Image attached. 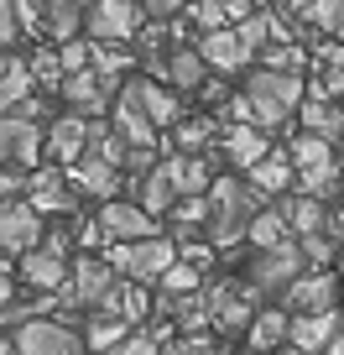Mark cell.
I'll return each mask as SVG.
<instances>
[{
  "label": "cell",
  "mask_w": 344,
  "mask_h": 355,
  "mask_svg": "<svg viewBox=\"0 0 344 355\" xmlns=\"http://www.w3.org/2000/svg\"><path fill=\"white\" fill-rule=\"evenodd\" d=\"M188 21H199V32H224L230 11H224V0H193V6H188Z\"/></svg>",
  "instance_id": "obj_35"
},
{
  "label": "cell",
  "mask_w": 344,
  "mask_h": 355,
  "mask_svg": "<svg viewBox=\"0 0 344 355\" xmlns=\"http://www.w3.org/2000/svg\"><path fill=\"white\" fill-rule=\"evenodd\" d=\"M298 115H302V131H313V136H329V141L344 131V105H334L329 94H323V89H313V100L302 105Z\"/></svg>",
  "instance_id": "obj_25"
},
{
  "label": "cell",
  "mask_w": 344,
  "mask_h": 355,
  "mask_svg": "<svg viewBox=\"0 0 344 355\" xmlns=\"http://www.w3.org/2000/svg\"><path fill=\"white\" fill-rule=\"evenodd\" d=\"M172 63H167V84L178 89V94H199L203 84H209V63H203L199 47H178V53H167Z\"/></svg>",
  "instance_id": "obj_21"
},
{
  "label": "cell",
  "mask_w": 344,
  "mask_h": 355,
  "mask_svg": "<svg viewBox=\"0 0 344 355\" xmlns=\"http://www.w3.org/2000/svg\"><path fill=\"white\" fill-rule=\"evenodd\" d=\"M16 345H21V355H89V340L78 329H68V324L57 319H32L16 329Z\"/></svg>",
  "instance_id": "obj_6"
},
{
  "label": "cell",
  "mask_w": 344,
  "mask_h": 355,
  "mask_svg": "<svg viewBox=\"0 0 344 355\" xmlns=\"http://www.w3.org/2000/svg\"><path fill=\"white\" fill-rule=\"evenodd\" d=\"M100 309L105 313H120L125 324H136L146 313V288H141V282H115V293L100 303Z\"/></svg>",
  "instance_id": "obj_30"
},
{
  "label": "cell",
  "mask_w": 344,
  "mask_h": 355,
  "mask_svg": "<svg viewBox=\"0 0 344 355\" xmlns=\"http://www.w3.org/2000/svg\"><path fill=\"white\" fill-rule=\"evenodd\" d=\"M287 230H292V214H287V204H271V209H261V214H255V225H251V241L261 245V251H271V245H282V241H287Z\"/></svg>",
  "instance_id": "obj_29"
},
{
  "label": "cell",
  "mask_w": 344,
  "mask_h": 355,
  "mask_svg": "<svg viewBox=\"0 0 344 355\" xmlns=\"http://www.w3.org/2000/svg\"><path fill=\"white\" fill-rule=\"evenodd\" d=\"M339 329H344L339 309H329V313H292V340L287 345H298L302 355H323Z\"/></svg>",
  "instance_id": "obj_17"
},
{
  "label": "cell",
  "mask_w": 344,
  "mask_h": 355,
  "mask_svg": "<svg viewBox=\"0 0 344 355\" xmlns=\"http://www.w3.org/2000/svg\"><path fill=\"white\" fill-rule=\"evenodd\" d=\"M261 63H266V68H282V73H298V68H302V53H298L292 42H271L266 53H261Z\"/></svg>",
  "instance_id": "obj_39"
},
{
  "label": "cell",
  "mask_w": 344,
  "mask_h": 355,
  "mask_svg": "<svg viewBox=\"0 0 344 355\" xmlns=\"http://www.w3.org/2000/svg\"><path fill=\"white\" fill-rule=\"evenodd\" d=\"M203 350H209V345H193V340H178V345H167L162 355H203Z\"/></svg>",
  "instance_id": "obj_44"
},
{
  "label": "cell",
  "mask_w": 344,
  "mask_h": 355,
  "mask_svg": "<svg viewBox=\"0 0 344 355\" xmlns=\"http://www.w3.org/2000/svg\"><path fill=\"white\" fill-rule=\"evenodd\" d=\"M94 68L110 73V78H120L125 68H131V53H125L120 42H94Z\"/></svg>",
  "instance_id": "obj_37"
},
{
  "label": "cell",
  "mask_w": 344,
  "mask_h": 355,
  "mask_svg": "<svg viewBox=\"0 0 344 355\" xmlns=\"http://www.w3.org/2000/svg\"><path fill=\"white\" fill-rule=\"evenodd\" d=\"M251 6H277V0H251Z\"/></svg>",
  "instance_id": "obj_47"
},
{
  "label": "cell",
  "mask_w": 344,
  "mask_h": 355,
  "mask_svg": "<svg viewBox=\"0 0 344 355\" xmlns=\"http://www.w3.org/2000/svg\"><path fill=\"white\" fill-rule=\"evenodd\" d=\"M292 340V313L282 309V303H271V309H261L255 313V324H251V350H277V345H287Z\"/></svg>",
  "instance_id": "obj_23"
},
{
  "label": "cell",
  "mask_w": 344,
  "mask_h": 355,
  "mask_svg": "<svg viewBox=\"0 0 344 355\" xmlns=\"http://www.w3.org/2000/svg\"><path fill=\"white\" fill-rule=\"evenodd\" d=\"M68 178H73V183H78L84 193L105 199V204H110V199H115V189H120V167H115V162H105V157H94V152L84 157L78 167H68Z\"/></svg>",
  "instance_id": "obj_20"
},
{
  "label": "cell",
  "mask_w": 344,
  "mask_h": 355,
  "mask_svg": "<svg viewBox=\"0 0 344 355\" xmlns=\"http://www.w3.org/2000/svg\"><path fill=\"white\" fill-rule=\"evenodd\" d=\"M334 37H339V42H344V21H339V32H334Z\"/></svg>",
  "instance_id": "obj_49"
},
{
  "label": "cell",
  "mask_w": 344,
  "mask_h": 355,
  "mask_svg": "<svg viewBox=\"0 0 344 355\" xmlns=\"http://www.w3.org/2000/svg\"><path fill=\"white\" fill-rule=\"evenodd\" d=\"M334 298H339V277H334L329 266H318V272H302V277L282 293V309L287 313H329Z\"/></svg>",
  "instance_id": "obj_11"
},
{
  "label": "cell",
  "mask_w": 344,
  "mask_h": 355,
  "mask_svg": "<svg viewBox=\"0 0 344 355\" xmlns=\"http://www.w3.org/2000/svg\"><path fill=\"white\" fill-rule=\"evenodd\" d=\"M84 340H89V350L110 355L115 345H125V340H131V324H125L120 313H105V309H94V313H89V334H84Z\"/></svg>",
  "instance_id": "obj_28"
},
{
  "label": "cell",
  "mask_w": 344,
  "mask_h": 355,
  "mask_svg": "<svg viewBox=\"0 0 344 355\" xmlns=\"http://www.w3.org/2000/svg\"><path fill=\"white\" fill-rule=\"evenodd\" d=\"M120 100H131L136 110L146 115V121L162 131V125H178L183 121V105H178V89H167V84H152V78H131L125 84Z\"/></svg>",
  "instance_id": "obj_12"
},
{
  "label": "cell",
  "mask_w": 344,
  "mask_h": 355,
  "mask_svg": "<svg viewBox=\"0 0 344 355\" xmlns=\"http://www.w3.org/2000/svg\"><path fill=\"white\" fill-rule=\"evenodd\" d=\"M209 199H214V220H209L214 245L245 241V235H251V225H255V214H261V193H255V189H240L235 178H214Z\"/></svg>",
  "instance_id": "obj_2"
},
{
  "label": "cell",
  "mask_w": 344,
  "mask_h": 355,
  "mask_svg": "<svg viewBox=\"0 0 344 355\" xmlns=\"http://www.w3.org/2000/svg\"><path fill=\"white\" fill-rule=\"evenodd\" d=\"M26 189V178H21V167H6V178H0V193H6V204L16 199V193Z\"/></svg>",
  "instance_id": "obj_43"
},
{
  "label": "cell",
  "mask_w": 344,
  "mask_h": 355,
  "mask_svg": "<svg viewBox=\"0 0 344 355\" xmlns=\"http://www.w3.org/2000/svg\"><path fill=\"white\" fill-rule=\"evenodd\" d=\"M219 152H224L230 167H245V173H251L255 162L271 157V146H266V131H261V125H230L224 141H219Z\"/></svg>",
  "instance_id": "obj_18"
},
{
  "label": "cell",
  "mask_w": 344,
  "mask_h": 355,
  "mask_svg": "<svg viewBox=\"0 0 344 355\" xmlns=\"http://www.w3.org/2000/svg\"><path fill=\"white\" fill-rule=\"evenodd\" d=\"M323 355H344V329L334 334V345H329V350H323Z\"/></svg>",
  "instance_id": "obj_45"
},
{
  "label": "cell",
  "mask_w": 344,
  "mask_h": 355,
  "mask_svg": "<svg viewBox=\"0 0 344 355\" xmlns=\"http://www.w3.org/2000/svg\"><path fill=\"white\" fill-rule=\"evenodd\" d=\"M110 94H115V78L100 73V68H84V73L63 78V105L78 110V115H89V121H100V115L110 110Z\"/></svg>",
  "instance_id": "obj_9"
},
{
  "label": "cell",
  "mask_w": 344,
  "mask_h": 355,
  "mask_svg": "<svg viewBox=\"0 0 344 355\" xmlns=\"http://www.w3.org/2000/svg\"><path fill=\"white\" fill-rule=\"evenodd\" d=\"M199 53H203V63H209L214 73H240V68L255 63V47L245 42L235 26H224V32H203Z\"/></svg>",
  "instance_id": "obj_14"
},
{
  "label": "cell",
  "mask_w": 344,
  "mask_h": 355,
  "mask_svg": "<svg viewBox=\"0 0 344 355\" xmlns=\"http://www.w3.org/2000/svg\"><path fill=\"white\" fill-rule=\"evenodd\" d=\"M199 282H203V266L188 261V256H178L172 272L162 277V293H167V298H188V293H199Z\"/></svg>",
  "instance_id": "obj_33"
},
{
  "label": "cell",
  "mask_w": 344,
  "mask_h": 355,
  "mask_svg": "<svg viewBox=\"0 0 344 355\" xmlns=\"http://www.w3.org/2000/svg\"><path fill=\"white\" fill-rule=\"evenodd\" d=\"M0 152H6V167H26V173H37V162H42V152H47V131L32 121V115H21V110H11L6 115V125H0Z\"/></svg>",
  "instance_id": "obj_5"
},
{
  "label": "cell",
  "mask_w": 344,
  "mask_h": 355,
  "mask_svg": "<svg viewBox=\"0 0 344 355\" xmlns=\"http://www.w3.org/2000/svg\"><path fill=\"white\" fill-rule=\"evenodd\" d=\"M287 214H292V230H298V235L329 230V209H323V199H313V193H302V199H287Z\"/></svg>",
  "instance_id": "obj_31"
},
{
  "label": "cell",
  "mask_w": 344,
  "mask_h": 355,
  "mask_svg": "<svg viewBox=\"0 0 344 355\" xmlns=\"http://www.w3.org/2000/svg\"><path fill=\"white\" fill-rule=\"evenodd\" d=\"M298 245H302V256L313 261V272L334 261V235H329V230H318V235H298Z\"/></svg>",
  "instance_id": "obj_38"
},
{
  "label": "cell",
  "mask_w": 344,
  "mask_h": 355,
  "mask_svg": "<svg viewBox=\"0 0 344 355\" xmlns=\"http://www.w3.org/2000/svg\"><path fill=\"white\" fill-rule=\"evenodd\" d=\"M146 6V16H152V21H167V16H178L183 6H193V0H141Z\"/></svg>",
  "instance_id": "obj_42"
},
{
  "label": "cell",
  "mask_w": 344,
  "mask_h": 355,
  "mask_svg": "<svg viewBox=\"0 0 344 355\" xmlns=\"http://www.w3.org/2000/svg\"><path fill=\"white\" fill-rule=\"evenodd\" d=\"M131 189H136V204H141L146 214H172V209H178V199H183L162 167H156V173H146V178H136Z\"/></svg>",
  "instance_id": "obj_24"
},
{
  "label": "cell",
  "mask_w": 344,
  "mask_h": 355,
  "mask_svg": "<svg viewBox=\"0 0 344 355\" xmlns=\"http://www.w3.org/2000/svg\"><path fill=\"white\" fill-rule=\"evenodd\" d=\"M245 100L255 105V125L271 131L292 110H302V73H282V68H255L245 84Z\"/></svg>",
  "instance_id": "obj_1"
},
{
  "label": "cell",
  "mask_w": 344,
  "mask_h": 355,
  "mask_svg": "<svg viewBox=\"0 0 344 355\" xmlns=\"http://www.w3.org/2000/svg\"><path fill=\"white\" fill-rule=\"evenodd\" d=\"M146 6H131V0H94L89 21H84V37L89 42H131L136 26H141Z\"/></svg>",
  "instance_id": "obj_7"
},
{
  "label": "cell",
  "mask_w": 344,
  "mask_h": 355,
  "mask_svg": "<svg viewBox=\"0 0 344 355\" xmlns=\"http://www.w3.org/2000/svg\"><path fill=\"white\" fill-rule=\"evenodd\" d=\"M172 131H178V146H183V152H199V146L214 136V125H209V121H178Z\"/></svg>",
  "instance_id": "obj_40"
},
{
  "label": "cell",
  "mask_w": 344,
  "mask_h": 355,
  "mask_svg": "<svg viewBox=\"0 0 344 355\" xmlns=\"http://www.w3.org/2000/svg\"><path fill=\"white\" fill-rule=\"evenodd\" d=\"M32 63L16 53H6V63H0V100H6V110H21L26 94H32Z\"/></svg>",
  "instance_id": "obj_27"
},
{
  "label": "cell",
  "mask_w": 344,
  "mask_h": 355,
  "mask_svg": "<svg viewBox=\"0 0 344 355\" xmlns=\"http://www.w3.org/2000/svg\"><path fill=\"white\" fill-rule=\"evenodd\" d=\"M0 355H21V345H16V334H11V340H6V345H0Z\"/></svg>",
  "instance_id": "obj_46"
},
{
  "label": "cell",
  "mask_w": 344,
  "mask_h": 355,
  "mask_svg": "<svg viewBox=\"0 0 344 355\" xmlns=\"http://www.w3.org/2000/svg\"><path fill=\"white\" fill-rule=\"evenodd\" d=\"M203 355H224V350H214V345H209V350H203Z\"/></svg>",
  "instance_id": "obj_48"
},
{
  "label": "cell",
  "mask_w": 344,
  "mask_h": 355,
  "mask_svg": "<svg viewBox=\"0 0 344 355\" xmlns=\"http://www.w3.org/2000/svg\"><path fill=\"white\" fill-rule=\"evenodd\" d=\"M115 125H120V136H125L131 146H152V136H156V125L146 121V115L136 110L131 100H120V105H115Z\"/></svg>",
  "instance_id": "obj_32"
},
{
  "label": "cell",
  "mask_w": 344,
  "mask_h": 355,
  "mask_svg": "<svg viewBox=\"0 0 344 355\" xmlns=\"http://www.w3.org/2000/svg\"><path fill=\"white\" fill-rule=\"evenodd\" d=\"M89 115H78V110H63L53 125H47V152H53L57 167H78L84 157H89Z\"/></svg>",
  "instance_id": "obj_10"
},
{
  "label": "cell",
  "mask_w": 344,
  "mask_h": 355,
  "mask_svg": "<svg viewBox=\"0 0 344 355\" xmlns=\"http://www.w3.org/2000/svg\"><path fill=\"white\" fill-rule=\"evenodd\" d=\"M302 272H308L302 245H298V241H282V245H271V251H261V256L251 261V288L261 293V298H277V293H287Z\"/></svg>",
  "instance_id": "obj_4"
},
{
  "label": "cell",
  "mask_w": 344,
  "mask_h": 355,
  "mask_svg": "<svg viewBox=\"0 0 344 355\" xmlns=\"http://www.w3.org/2000/svg\"><path fill=\"white\" fill-rule=\"evenodd\" d=\"M298 21L308 26V32H339L344 21V0H308L298 11Z\"/></svg>",
  "instance_id": "obj_34"
},
{
  "label": "cell",
  "mask_w": 344,
  "mask_h": 355,
  "mask_svg": "<svg viewBox=\"0 0 344 355\" xmlns=\"http://www.w3.org/2000/svg\"><path fill=\"white\" fill-rule=\"evenodd\" d=\"M110 355H162V345L152 340V334H131L125 345H115Z\"/></svg>",
  "instance_id": "obj_41"
},
{
  "label": "cell",
  "mask_w": 344,
  "mask_h": 355,
  "mask_svg": "<svg viewBox=\"0 0 344 355\" xmlns=\"http://www.w3.org/2000/svg\"><path fill=\"white\" fill-rule=\"evenodd\" d=\"M0 245H6L11 261H21L26 251H37V245H42V209L11 199V204H6V214H0Z\"/></svg>",
  "instance_id": "obj_8"
},
{
  "label": "cell",
  "mask_w": 344,
  "mask_h": 355,
  "mask_svg": "<svg viewBox=\"0 0 344 355\" xmlns=\"http://www.w3.org/2000/svg\"><path fill=\"white\" fill-rule=\"evenodd\" d=\"M84 21H89V0H47V37H53L57 47L78 42Z\"/></svg>",
  "instance_id": "obj_22"
},
{
  "label": "cell",
  "mask_w": 344,
  "mask_h": 355,
  "mask_svg": "<svg viewBox=\"0 0 344 355\" xmlns=\"http://www.w3.org/2000/svg\"><path fill=\"white\" fill-rule=\"evenodd\" d=\"M235 32H240L245 42L255 47V53H261V47H266V37L277 32V16H271V11H251V16L240 21V26H235Z\"/></svg>",
  "instance_id": "obj_36"
},
{
  "label": "cell",
  "mask_w": 344,
  "mask_h": 355,
  "mask_svg": "<svg viewBox=\"0 0 344 355\" xmlns=\"http://www.w3.org/2000/svg\"><path fill=\"white\" fill-rule=\"evenodd\" d=\"M162 173L172 178V189L183 193V199H193V193H209L214 189V178H209V162H203L199 152H178V157H167Z\"/></svg>",
  "instance_id": "obj_19"
},
{
  "label": "cell",
  "mask_w": 344,
  "mask_h": 355,
  "mask_svg": "<svg viewBox=\"0 0 344 355\" xmlns=\"http://www.w3.org/2000/svg\"><path fill=\"white\" fill-rule=\"evenodd\" d=\"M26 204H37L42 214H73L68 167H37V173H26Z\"/></svg>",
  "instance_id": "obj_16"
},
{
  "label": "cell",
  "mask_w": 344,
  "mask_h": 355,
  "mask_svg": "<svg viewBox=\"0 0 344 355\" xmlns=\"http://www.w3.org/2000/svg\"><path fill=\"white\" fill-rule=\"evenodd\" d=\"M100 225H105V235H110V245H131V241H152L156 235V214H146L141 204H125V199L105 204Z\"/></svg>",
  "instance_id": "obj_13"
},
{
  "label": "cell",
  "mask_w": 344,
  "mask_h": 355,
  "mask_svg": "<svg viewBox=\"0 0 344 355\" xmlns=\"http://www.w3.org/2000/svg\"><path fill=\"white\" fill-rule=\"evenodd\" d=\"M178 245L167 241V235H152V241H131V245H110V266L120 272L125 282H141V288H162V277L172 272V261H178Z\"/></svg>",
  "instance_id": "obj_3"
},
{
  "label": "cell",
  "mask_w": 344,
  "mask_h": 355,
  "mask_svg": "<svg viewBox=\"0 0 344 355\" xmlns=\"http://www.w3.org/2000/svg\"><path fill=\"white\" fill-rule=\"evenodd\" d=\"M16 272L26 277V288L32 293H57V288H68V256L63 251H53V245H37V251H26L21 261H16Z\"/></svg>",
  "instance_id": "obj_15"
},
{
  "label": "cell",
  "mask_w": 344,
  "mask_h": 355,
  "mask_svg": "<svg viewBox=\"0 0 344 355\" xmlns=\"http://www.w3.org/2000/svg\"><path fill=\"white\" fill-rule=\"evenodd\" d=\"M292 152H271L266 162H255L251 167V189L261 193V199H271V193H282V189H292Z\"/></svg>",
  "instance_id": "obj_26"
}]
</instances>
